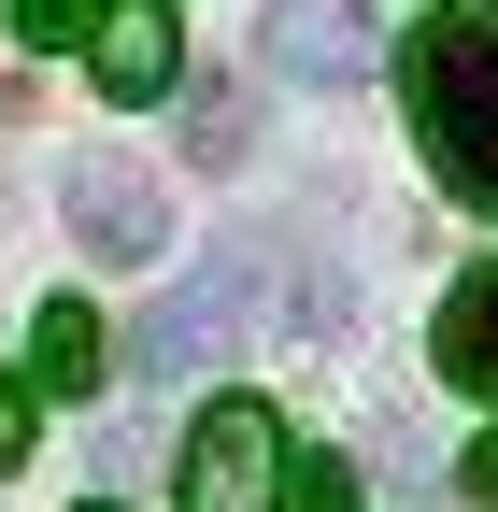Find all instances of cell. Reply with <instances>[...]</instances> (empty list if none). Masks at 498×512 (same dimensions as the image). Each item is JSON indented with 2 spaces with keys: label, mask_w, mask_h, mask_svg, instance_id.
Returning <instances> with one entry per match:
<instances>
[{
  "label": "cell",
  "mask_w": 498,
  "mask_h": 512,
  "mask_svg": "<svg viewBox=\"0 0 498 512\" xmlns=\"http://www.w3.org/2000/svg\"><path fill=\"white\" fill-rule=\"evenodd\" d=\"M399 100H413V143L442 171V200L498 214V15H470V0L427 15L399 43Z\"/></svg>",
  "instance_id": "1"
},
{
  "label": "cell",
  "mask_w": 498,
  "mask_h": 512,
  "mask_svg": "<svg viewBox=\"0 0 498 512\" xmlns=\"http://www.w3.org/2000/svg\"><path fill=\"white\" fill-rule=\"evenodd\" d=\"M57 200H72V242H86V256H114V271H157L171 200H157V171H143V157H72V171H57Z\"/></svg>",
  "instance_id": "5"
},
{
  "label": "cell",
  "mask_w": 498,
  "mask_h": 512,
  "mask_svg": "<svg viewBox=\"0 0 498 512\" xmlns=\"http://www.w3.org/2000/svg\"><path fill=\"white\" fill-rule=\"evenodd\" d=\"M185 157H200V171H242V157H257V114H242V86H185Z\"/></svg>",
  "instance_id": "9"
},
{
  "label": "cell",
  "mask_w": 498,
  "mask_h": 512,
  "mask_svg": "<svg viewBox=\"0 0 498 512\" xmlns=\"http://www.w3.org/2000/svg\"><path fill=\"white\" fill-rule=\"evenodd\" d=\"M285 484H299V441H285L271 399H214L185 427V470H171L185 512H285Z\"/></svg>",
  "instance_id": "2"
},
{
  "label": "cell",
  "mask_w": 498,
  "mask_h": 512,
  "mask_svg": "<svg viewBox=\"0 0 498 512\" xmlns=\"http://www.w3.org/2000/svg\"><path fill=\"white\" fill-rule=\"evenodd\" d=\"M257 57L285 86H370L385 72V15L370 0H257Z\"/></svg>",
  "instance_id": "4"
},
{
  "label": "cell",
  "mask_w": 498,
  "mask_h": 512,
  "mask_svg": "<svg viewBox=\"0 0 498 512\" xmlns=\"http://www.w3.org/2000/svg\"><path fill=\"white\" fill-rule=\"evenodd\" d=\"M100 15H114V0H0V29H15L29 57L43 43H100Z\"/></svg>",
  "instance_id": "10"
},
{
  "label": "cell",
  "mask_w": 498,
  "mask_h": 512,
  "mask_svg": "<svg viewBox=\"0 0 498 512\" xmlns=\"http://www.w3.org/2000/svg\"><path fill=\"white\" fill-rule=\"evenodd\" d=\"M456 484H470V498H484V512H498V427H484V441H470V456H456Z\"/></svg>",
  "instance_id": "12"
},
{
  "label": "cell",
  "mask_w": 498,
  "mask_h": 512,
  "mask_svg": "<svg viewBox=\"0 0 498 512\" xmlns=\"http://www.w3.org/2000/svg\"><path fill=\"white\" fill-rule=\"evenodd\" d=\"M86 512H114V498H86Z\"/></svg>",
  "instance_id": "13"
},
{
  "label": "cell",
  "mask_w": 498,
  "mask_h": 512,
  "mask_svg": "<svg viewBox=\"0 0 498 512\" xmlns=\"http://www.w3.org/2000/svg\"><path fill=\"white\" fill-rule=\"evenodd\" d=\"M427 356H442L456 399H498V256L442 285V328H427Z\"/></svg>",
  "instance_id": "7"
},
{
  "label": "cell",
  "mask_w": 498,
  "mask_h": 512,
  "mask_svg": "<svg viewBox=\"0 0 498 512\" xmlns=\"http://www.w3.org/2000/svg\"><path fill=\"white\" fill-rule=\"evenodd\" d=\"M86 57H100V100H114V114H143V100L185 86V29H171V0H114Z\"/></svg>",
  "instance_id": "6"
},
{
  "label": "cell",
  "mask_w": 498,
  "mask_h": 512,
  "mask_svg": "<svg viewBox=\"0 0 498 512\" xmlns=\"http://www.w3.org/2000/svg\"><path fill=\"white\" fill-rule=\"evenodd\" d=\"M100 370H114V328L86 299H43L29 313V399H100Z\"/></svg>",
  "instance_id": "8"
},
{
  "label": "cell",
  "mask_w": 498,
  "mask_h": 512,
  "mask_svg": "<svg viewBox=\"0 0 498 512\" xmlns=\"http://www.w3.org/2000/svg\"><path fill=\"white\" fill-rule=\"evenodd\" d=\"M29 441H43V413H29V370H0V470H29Z\"/></svg>",
  "instance_id": "11"
},
{
  "label": "cell",
  "mask_w": 498,
  "mask_h": 512,
  "mask_svg": "<svg viewBox=\"0 0 498 512\" xmlns=\"http://www.w3.org/2000/svg\"><path fill=\"white\" fill-rule=\"evenodd\" d=\"M242 299H257V256H214V271H185V285L143 313V328L114 342V356H129L143 384H185V370H214V356H228V313H242Z\"/></svg>",
  "instance_id": "3"
}]
</instances>
